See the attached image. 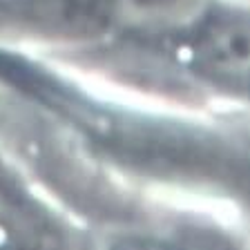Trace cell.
Segmentation results:
<instances>
[{
	"mask_svg": "<svg viewBox=\"0 0 250 250\" xmlns=\"http://www.w3.org/2000/svg\"><path fill=\"white\" fill-rule=\"evenodd\" d=\"M36 34L61 41H89L107 34L116 22V0H0Z\"/></svg>",
	"mask_w": 250,
	"mask_h": 250,
	"instance_id": "cell-1",
	"label": "cell"
},
{
	"mask_svg": "<svg viewBox=\"0 0 250 250\" xmlns=\"http://www.w3.org/2000/svg\"><path fill=\"white\" fill-rule=\"evenodd\" d=\"M132 2L146 9H163V7H172L177 0H132Z\"/></svg>",
	"mask_w": 250,
	"mask_h": 250,
	"instance_id": "cell-3",
	"label": "cell"
},
{
	"mask_svg": "<svg viewBox=\"0 0 250 250\" xmlns=\"http://www.w3.org/2000/svg\"><path fill=\"white\" fill-rule=\"evenodd\" d=\"M190 54L201 72L217 78L250 74V11L214 9L197 22Z\"/></svg>",
	"mask_w": 250,
	"mask_h": 250,
	"instance_id": "cell-2",
	"label": "cell"
}]
</instances>
